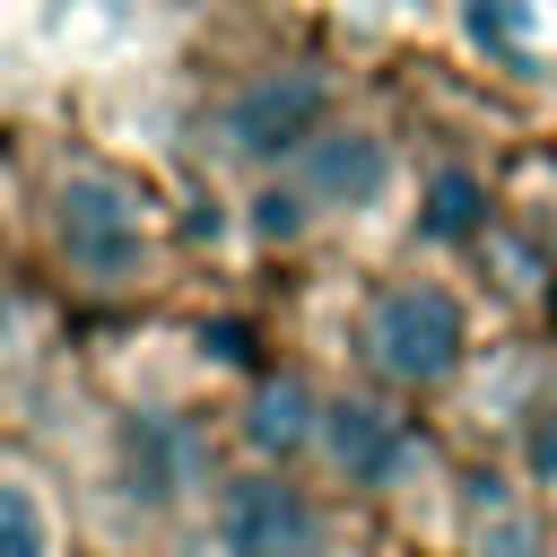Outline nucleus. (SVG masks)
<instances>
[{"label":"nucleus","mask_w":557,"mask_h":557,"mask_svg":"<svg viewBox=\"0 0 557 557\" xmlns=\"http://www.w3.org/2000/svg\"><path fill=\"white\" fill-rule=\"evenodd\" d=\"M44 235H52V261L78 278V287H139L148 278V191L113 165H61L52 191H44Z\"/></svg>","instance_id":"1"},{"label":"nucleus","mask_w":557,"mask_h":557,"mask_svg":"<svg viewBox=\"0 0 557 557\" xmlns=\"http://www.w3.org/2000/svg\"><path fill=\"white\" fill-rule=\"evenodd\" d=\"M366 357H374V374H392V383H444V374L461 366V305H453L444 287H426V278L383 287V296L366 305Z\"/></svg>","instance_id":"2"},{"label":"nucleus","mask_w":557,"mask_h":557,"mask_svg":"<svg viewBox=\"0 0 557 557\" xmlns=\"http://www.w3.org/2000/svg\"><path fill=\"white\" fill-rule=\"evenodd\" d=\"M322 104H331V87L313 70H261L218 104V148L244 165H278L322 131Z\"/></svg>","instance_id":"3"},{"label":"nucleus","mask_w":557,"mask_h":557,"mask_svg":"<svg viewBox=\"0 0 557 557\" xmlns=\"http://www.w3.org/2000/svg\"><path fill=\"white\" fill-rule=\"evenodd\" d=\"M218 557H322V522L305 487L278 470H244L218 487Z\"/></svg>","instance_id":"4"},{"label":"nucleus","mask_w":557,"mask_h":557,"mask_svg":"<svg viewBox=\"0 0 557 557\" xmlns=\"http://www.w3.org/2000/svg\"><path fill=\"white\" fill-rule=\"evenodd\" d=\"M383 174H392V157L374 131H313L296 148V191L313 209H366L383 191Z\"/></svg>","instance_id":"5"},{"label":"nucleus","mask_w":557,"mask_h":557,"mask_svg":"<svg viewBox=\"0 0 557 557\" xmlns=\"http://www.w3.org/2000/svg\"><path fill=\"white\" fill-rule=\"evenodd\" d=\"M322 453H331V470H339V479L383 487V479L409 461V426H400L383 400L348 392V400H331V409H322Z\"/></svg>","instance_id":"6"},{"label":"nucleus","mask_w":557,"mask_h":557,"mask_svg":"<svg viewBox=\"0 0 557 557\" xmlns=\"http://www.w3.org/2000/svg\"><path fill=\"white\" fill-rule=\"evenodd\" d=\"M122 470H131V496L174 505V496H191V479H200V444H191V426H174V418H131Z\"/></svg>","instance_id":"7"},{"label":"nucleus","mask_w":557,"mask_h":557,"mask_svg":"<svg viewBox=\"0 0 557 557\" xmlns=\"http://www.w3.org/2000/svg\"><path fill=\"white\" fill-rule=\"evenodd\" d=\"M0 557H61V505L35 461H0Z\"/></svg>","instance_id":"8"},{"label":"nucleus","mask_w":557,"mask_h":557,"mask_svg":"<svg viewBox=\"0 0 557 557\" xmlns=\"http://www.w3.org/2000/svg\"><path fill=\"white\" fill-rule=\"evenodd\" d=\"M322 435V409H313V392L296 383V374H270L252 400H244V444L261 453V461H287V453H305Z\"/></svg>","instance_id":"9"},{"label":"nucleus","mask_w":557,"mask_h":557,"mask_svg":"<svg viewBox=\"0 0 557 557\" xmlns=\"http://www.w3.org/2000/svg\"><path fill=\"white\" fill-rule=\"evenodd\" d=\"M479 218H487V209H479V183H470V174H435V183H426V235H435V244L479 235Z\"/></svg>","instance_id":"10"},{"label":"nucleus","mask_w":557,"mask_h":557,"mask_svg":"<svg viewBox=\"0 0 557 557\" xmlns=\"http://www.w3.org/2000/svg\"><path fill=\"white\" fill-rule=\"evenodd\" d=\"M252 226H261L270 244H287V235L305 226V191H261V200H252Z\"/></svg>","instance_id":"11"},{"label":"nucleus","mask_w":557,"mask_h":557,"mask_svg":"<svg viewBox=\"0 0 557 557\" xmlns=\"http://www.w3.org/2000/svg\"><path fill=\"white\" fill-rule=\"evenodd\" d=\"M479 557H540V531H531L522 513H496V522L479 531Z\"/></svg>","instance_id":"12"},{"label":"nucleus","mask_w":557,"mask_h":557,"mask_svg":"<svg viewBox=\"0 0 557 557\" xmlns=\"http://www.w3.org/2000/svg\"><path fill=\"white\" fill-rule=\"evenodd\" d=\"M531 470L557 487V418H540V435H531Z\"/></svg>","instance_id":"13"}]
</instances>
